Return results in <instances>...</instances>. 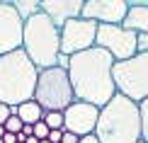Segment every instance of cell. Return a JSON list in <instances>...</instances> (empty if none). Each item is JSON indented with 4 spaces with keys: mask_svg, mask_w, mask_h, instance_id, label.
I'll list each match as a JSON object with an SVG mask.
<instances>
[{
    "mask_svg": "<svg viewBox=\"0 0 148 143\" xmlns=\"http://www.w3.org/2000/svg\"><path fill=\"white\" fill-rule=\"evenodd\" d=\"M112 66L114 58L100 46H92L83 53L71 56L66 73H68L73 95L78 102H88L102 109L116 95L114 80H112Z\"/></svg>",
    "mask_w": 148,
    "mask_h": 143,
    "instance_id": "6da1fadb",
    "label": "cell"
},
{
    "mask_svg": "<svg viewBox=\"0 0 148 143\" xmlns=\"http://www.w3.org/2000/svg\"><path fill=\"white\" fill-rule=\"evenodd\" d=\"M95 136L100 143H141L138 104L121 95H114L100 109Z\"/></svg>",
    "mask_w": 148,
    "mask_h": 143,
    "instance_id": "7a4b0ae2",
    "label": "cell"
},
{
    "mask_svg": "<svg viewBox=\"0 0 148 143\" xmlns=\"http://www.w3.org/2000/svg\"><path fill=\"white\" fill-rule=\"evenodd\" d=\"M39 68L27 58L22 49L0 56V102L8 107L27 102L34 97Z\"/></svg>",
    "mask_w": 148,
    "mask_h": 143,
    "instance_id": "3957f363",
    "label": "cell"
},
{
    "mask_svg": "<svg viewBox=\"0 0 148 143\" xmlns=\"http://www.w3.org/2000/svg\"><path fill=\"white\" fill-rule=\"evenodd\" d=\"M22 51L27 53V58L39 70H46V68L56 66V58L61 53V36H58V27L44 12H39V15L29 17L24 22Z\"/></svg>",
    "mask_w": 148,
    "mask_h": 143,
    "instance_id": "277c9868",
    "label": "cell"
},
{
    "mask_svg": "<svg viewBox=\"0 0 148 143\" xmlns=\"http://www.w3.org/2000/svg\"><path fill=\"white\" fill-rule=\"evenodd\" d=\"M32 99L44 112H66L73 102H75V95H73L68 73L61 70V68H56V66L46 68V70H39Z\"/></svg>",
    "mask_w": 148,
    "mask_h": 143,
    "instance_id": "5b68a950",
    "label": "cell"
},
{
    "mask_svg": "<svg viewBox=\"0 0 148 143\" xmlns=\"http://www.w3.org/2000/svg\"><path fill=\"white\" fill-rule=\"evenodd\" d=\"M112 80L116 95L131 99V102H143L148 99V53H136L126 61H114L112 66Z\"/></svg>",
    "mask_w": 148,
    "mask_h": 143,
    "instance_id": "8992f818",
    "label": "cell"
},
{
    "mask_svg": "<svg viewBox=\"0 0 148 143\" xmlns=\"http://www.w3.org/2000/svg\"><path fill=\"white\" fill-rule=\"evenodd\" d=\"M95 46L104 49L114 61H126L138 53V34L124 29L121 24H97Z\"/></svg>",
    "mask_w": 148,
    "mask_h": 143,
    "instance_id": "52a82bcc",
    "label": "cell"
},
{
    "mask_svg": "<svg viewBox=\"0 0 148 143\" xmlns=\"http://www.w3.org/2000/svg\"><path fill=\"white\" fill-rule=\"evenodd\" d=\"M95 34H97V24L90 22V20L75 17V20L66 22L58 29L61 53L63 56H75V53H83L88 49H92L95 46Z\"/></svg>",
    "mask_w": 148,
    "mask_h": 143,
    "instance_id": "ba28073f",
    "label": "cell"
},
{
    "mask_svg": "<svg viewBox=\"0 0 148 143\" xmlns=\"http://www.w3.org/2000/svg\"><path fill=\"white\" fill-rule=\"evenodd\" d=\"M129 10V0H83L80 17L95 24H121Z\"/></svg>",
    "mask_w": 148,
    "mask_h": 143,
    "instance_id": "9c48e42d",
    "label": "cell"
},
{
    "mask_svg": "<svg viewBox=\"0 0 148 143\" xmlns=\"http://www.w3.org/2000/svg\"><path fill=\"white\" fill-rule=\"evenodd\" d=\"M97 116H100V107L88 104V102H78L75 99V102L63 112V131L75 133L78 138L90 136V133H95Z\"/></svg>",
    "mask_w": 148,
    "mask_h": 143,
    "instance_id": "30bf717a",
    "label": "cell"
},
{
    "mask_svg": "<svg viewBox=\"0 0 148 143\" xmlns=\"http://www.w3.org/2000/svg\"><path fill=\"white\" fill-rule=\"evenodd\" d=\"M22 29L24 22L15 12L12 3L0 0V56L22 49Z\"/></svg>",
    "mask_w": 148,
    "mask_h": 143,
    "instance_id": "8fae6325",
    "label": "cell"
},
{
    "mask_svg": "<svg viewBox=\"0 0 148 143\" xmlns=\"http://www.w3.org/2000/svg\"><path fill=\"white\" fill-rule=\"evenodd\" d=\"M83 0H41V12L61 29L66 22L80 17Z\"/></svg>",
    "mask_w": 148,
    "mask_h": 143,
    "instance_id": "7c38bea8",
    "label": "cell"
},
{
    "mask_svg": "<svg viewBox=\"0 0 148 143\" xmlns=\"http://www.w3.org/2000/svg\"><path fill=\"white\" fill-rule=\"evenodd\" d=\"M121 27L134 34H148V0L129 3V10H126V17L121 22Z\"/></svg>",
    "mask_w": 148,
    "mask_h": 143,
    "instance_id": "4fadbf2b",
    "label": "cell"
},
{
    "mask_svg": "<svg viewBox=\"0 0 148 143\" xmlns=\"http://www.w3.org/2000/svg\"><path fill=\"white\" fill-rule=\"evenodd\" d=\"M12 114H15L22 124H29V126H34V124H39L44 119V109H41L34 99H27V102L17 104V107H10V116Z\"/></svg>",
    "mask_w": 148,
    "mask_h": 143,
    "instance_id": "5bb4252c",
    "label": "cell"
},
{
    "mask_svg": "<svg viewBox=\"0 0 148 143\" xmlns=\"http://www.w3.org/2000/svg\"><path fill=\"white\" fill-rule=\"evenodd\" d=\"M12 8H15V12L20 15L22 22H27L29 17H34V15L41 12V3H39V0H15Z\"/></svg>",
    "mask_w": 148,
    "mask_h": 143,
    "instance_id": "9a60e30c",
    "label": "cell"
},
{
    "mask_svg": "<svg viewBox=\"0 0 148 143\" xmlns=\"http://www.w3.org/2000/svg\"><path fill=\"white\" fill-rule=\"evenodd\" d=\"M49 131H63V112H44V119Z\"/></svg>",
    "mask_w": 148,
    "mask_h": 143,
    "instance_id": "2e32d148",
    "label": "cell"
},
{
    "mask_svg": "<svg viewBox=\"0 0 148 143\" xmlns=\"http://www.w3.org/2000/svg\"><path fill=\"white\" fill-rule=\"evenodd\" d=\"M138 119H141V141L148 143V99L138 102Z\"/></svg>",
    "mask_w": 148,
    "mask_h": 143,
    "instance_id": "e0dca14e",
    "label": "cell"
},
{
    "mask_svg": "<svg viewBox=\"0 0 148 143\" xmlns=\"http://www.w3.org/2000/svg\"><path fill=\"white\" fill-rule=\"evenodd\" d=\"M22 126H24V124L17 119L15 114H12V116H8V121L3 124V129H5L8 133H20V131H22Z\"/></svg>",
    "mask_w": 148,
    "mask_h": 143,
    "instance_id": "ac0fdd59",
    "label": "cell"
},
{
    "mask_svg": "<svg viewBox=\"0 0 148 143\" xmlns=\"http://www.w3.org/2000/svg\"><path fill=\"white\" fill-rule=\"evenodd\" d=\"M32 136H34L36 141H46V136H49V126H46L44 121L34 124V126H32Z\"/></svg>",
    "mask_w": 148,
    "mask_h": 143,
    "instance_id": "d6986e66",
    "label": "cell"
},
{
    "mask_svg": "<svg viewBox=\"0 0 148 143\" xmlns=\"http://www.w3.org/2000/svg\"><path fill=\"white\" fill-rule=\"evenodd\" d=\"M68 63H71V56L58 53V58H56V68H61V70H68Z\"/></svg>",
    "mask_w": 148,
    "mask_h": 143,
    "instance_id": "ffe728a7",
    "label": "cell"
},
{
    "mask_svg": "<svg viewBox=\"0 0 148 143\" xmlns=\"http://www.w3.org/2000/svg\"><path fill=\"white\" fill-rule=\"evenodd\" d=\"M138 51L148 53V34H138Z\"/></svg>",
    "mask_w": 148,
    "mask_h": 143,
    "instance_id": "44dd1931",
    "label": "cell"
},
{
    "mask_svg": "<svg viewBox=\"0 0 148 143\" xmlns=\"http://www.w3.org/2000/svg\"><path fill=\"white\" fill-rule=\"evenodd\" d=\"M8 116H10V107H8V104H3V102H0V126H3V124L8 121Z\"/></svg>",
    "mask_w": 148,
    "mask_h": 143,
    "instance_id": "7402d4cb",
    "label": "cell"
},
{
    "mask_svg": "<svg viewBox=\"0 0 148 143\" xmlns=\"http://www.w3.org/2000/svg\"><path fill=\"white\" fill-rule=\"evenodd\" d=\"M61 138H63V131H49V136H46L49 143H61Z\"/></svg>",
    "mask_w": 148,
    "mask_h": 143,
    "instance_id": "603a6c76",
    "label": "cell"
},
{
    "mask_svg": "<svg viewBox=\"0 0 148 143\" xmlns=\"http://www.w3.org/2000/svg\"><path fill=\"white\" fill-rule=\"evenodd\" d=\"M80 138L75 133H68V131H63V138H61V143H78Z\"/></svg>",
    "mask_w": 148,
    "mask_h": 143,
    "instance_id": "cb8c5ba5",
    "label": "cell"
},
{
    "mask_svg": "<svg viewBox=\"0 0 148 143\" xmlns=\"http://www.w3.org/2000/svg\"><path fill=\"white\" fill-rule=\"evenodd\" d=\"M78 143H100V141H97V136H95V133H90V136H83Z\"/></svg>",
    "mask_w": 148,
    "mask_h": 143,
    "instance_id": "d4e9b609",
    "label": "cell"
},
{
    "mask_svg": "<svg viewBox=\"0 0 148 143\" xmlns=\"http://www.w3.org/2000/svg\"><path fill=\"white\" fill-rule=\"evenodd\" d=\"M24 143H39V141H36V138H34V136H29V138H27V141H24Z\"/></svg>",
    "mask_w": 148,
    "mask_h": 143,
    "instance_id": "484cf974",
    "label": "cell"
},
{
    "mask_svg": "<svg viewBox=\"0 0 148 143\" xmlns=\"http://www.w3.org/2000/svg\"><path fill=\"white\" fill-rule=\"evenodd\" d=\"M3 136H5V129H3V126H0V138H3Z\"/></svg>",
    "mask_w": 148,
    "mask_h": 143,
    "instance_id": "4316f807",
    "label": "cell"
},
{
    "mask_svg": "<svg viewBox=\"0 0 148 143\" xmlns=\"http://www.w3.org/2000/svg\"><path fill=\"white\" fill-rule=\"evenodd\" d=\"M141 143H146V141H141Z\"/></svg>",
    "mask_w": 148,
    "mask_h": 143,
    "instance_id": "83f0119b",
    "label": "cell"
}]
</instances>
